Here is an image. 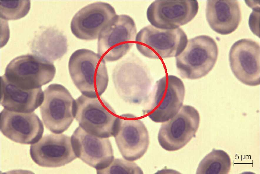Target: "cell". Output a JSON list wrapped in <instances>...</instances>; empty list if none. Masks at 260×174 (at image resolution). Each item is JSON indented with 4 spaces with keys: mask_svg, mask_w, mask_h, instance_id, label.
<instances>
[{
    "mask_svg": "<svg viewBox=\"0 0 260 174\" xmlns=\"http://www.w3.org/2000/svg\"><path fill=\"white\" fill-rule=\"evenodd\" d=\"M105 61L98 53L87 49H79L72 54L68 63L69 74L82 94L95 98L105 92L109 82Z\"/></svg>",
    "mask_w": 260,
    "mask_h": 174,
    "instance_id": "1",
    "label": "cell"
},
{
    "mask_svg": "<svg viewBox=\"0 0 260 174\" xmlns=\"http://www.w3.org/2000/svg\"><path fill=\"white\" fill-rule=\"evenodd\" d=\"M112 77L116 91L124 101L137 105L147 103L151 91L152 78L139 58L131 56L123 60L114 67Z\"/></svg>",
    "mask_w": 260,
    "mask_h": 174,
    "instance_id": "2",
    "label": "cell"
},
{
    "mask_svg": "<svg viewBox=\"0 0 260 174\" xmlns=\"http://www.w3.org/2000/svg\"><path fill=\"white\" fill-rule=\"evenodd\" d=\"M218 55L217 45L211 37L203 35L189 39L184 50L176 57L179 74L183 78H201L213 69Z\"/></svg>",
    "mask_w": 260,
    "mask_h": 174,
    "instance_id": "3",
    "label": "cell"
},
{
    "mask_svg": "<svg viewBox=\"0 0 260 174\" xmlns=\"http://www.w3.org/2000/svg\"><path fill=\"white\" fill-rule=\"evenodd\" d=\"M185 93L184 86L180 79L174 75L164 76L156 82L143 113L154 122L166 121L183 106Z\"/></svg>",
    "mask_w": 260,
    "mask_h": 174,
    "instance_id": "4",
    "label": "cell"
},
{
    "mask_svg": "<svg viewBox=\"0 0 260 174\" xmlns=\"http://www.w3.org/2000/svg\"><path fill=\"white\" fill-rule=\"evenodd\" d=\"M188 41L186 35L181 28L164 29L151 25L137 33L135 43L144 56L160 59L176 57L184 49Z\"/></svg>",
    "mask_w": 260,
    "mask_h": 174,
    "instance_id": "5",
    "label": "cell"
},
{
    "mask_svg": "<svg viewBox=\"0 0 260 174\" xmlns=\"http://www.w3.org/2000/svg\"><path fill=\"white\" fill-rule=\"evenodd\" d=\"M119 115L100 97L93 98L82 94L75 99V118L79 126L98 136H114Z\"/></svg>",
    "mask_w": 260,
    "mask_h": 174,
    "instance_id": "6",
    "label": "cell"
},
{
    "mask_svg": "<svg viewBox=\"0 0 260 174\" xmlns=\"http://www.w3.org/2000/svg\"><path fill=\"white\" fill-rule=\"evenodd\" d=\"M137 29L133 19L117 15L103 28L98 37V53L105 61H117L126 55L135 43Z\"/></svg>",
    "mask_w": 260,
    "mask_h": 174,
    "instance_id": "7",
    "label": "cell"
},
{
    "mask_svg": "<svg viewBox=\"0 0 260 174\" xmlns=\"http://www.w3.org/2000/svg\"><path fill=\"white\" fill-rule=\"evenodd\" d=\"M56 72L53 62L29 54L12 60L6 67L4 75L11 83L28 89L41 87L51 81Z\"/></svg>",
    "mask_w": 260,
    "mask_h": 174,
    "instance_id": "8",
    "label": "cell"
},
{
    "mask_svg": "<svg viewBox=\"0 0 260 174\" xmlns=\"http://www.w3.org/2000/svg\"><path fill=\"white\" fill-rule=\"evenodd\" d=\"M44 100L40 109L46 128L54 134L67 130L75 118V100L62 85L53 84L44 91Z\"/></svg>",
    "mask_w": 260,
    "mask_h": 174,
    "instance_id": "9",
    "label": "cell"
},
{
    "mask_svg": "<svg viewBox=\"0 0 260 174\" xmlns=\"http://www.w3.org/2000/svg\"><path fill=\"white\" fill-rule=\"evenodd\" d=\"M200 121L199 113L195 108L182 106L175 115L161 124L158 136L160 145L169 151L182 148L195 136Z\"/></svg>",
    "mask_w": 260,
    "mask_h": 174,
    "instance_id": "10",
    "label": "cell"
},
{
    "mask_svg": "<svg viewBox=\"0 0 260 174\" xmlns=\"http://www.w3.org/2000/svg\"><path fill=\"white\" fill-rule=\"evenodd\" d=\"M123 158L134 161L141 158L149 147L148 131L143 122L134 115L119 116L113 136Z\"/></svg>",
    "mask_w": 260,
    "mask_h": 174,
    "instance_id": "11",
    "label": "cell"
},
{
    "mask_svg": "<svg viewBox=\"0 0 260 174\" xmlns=\"http://www.w3.org/2000/svg\"><path fill=\"white\" fill-rule=\"evenodd\" d=\"M198 9L196 0H156L148 7L146 16L151 25L156 28L174 29L191 21Z\"/></svg>",
    "mask_w": 260,
    "mask_h": 174,
    "instance_id": "12",
    "label": "cell"
},
{
    "mask_svg": "<svg viewBox=\"0 0 260 174\" xmlns=\"http://www.w3.org/2000/svg\"><path fill=\"white\" fill-rule=\"evenodd\" d=\"M29 152L35 163L46 167L63 166L77 158L71 137L61 134L44 136L37 142L31 145Z\"/></svg>",
    "mask_w": 260,
    "mask_h": 174,
    "instance_id": "13",
    "label": "cell"
},
{
    "mask_svg": "<svg viewBox=\"0 0 260 174\" xmlns=\"http://www.w3.org/2000/svg\"><path fill=\"white\" fill-rule=\"evenodd\" d=\"M232 72L244 84L251 86L260 84V45L252 40L244 38L235 42L229 52Z\"/></svg>",
    "mask_w": 260,
    "mask_h": 174,
    "instance_id": "14",
    "label": "cell"
},
{
    "mask_svg": "<svg viewBox=\"0 0 260 174\" xmlns=\"http://www.w3.org/2000/svg\"><path fill=\"white\" fill-rule=\"evenodd\" d=\"M71 138L77 157L96 170L106 167L114 158L109 138L92 134L79 126Z\"/></svg>",
    "mask_w": 260,
    "mask_h": 174,
    "instance_id": "15",
    "label": "cell"
},
{
    "mask_svg": "<svg viewBox=\"0 0 260 174\" xmlns=\"http://www.w3.org/2000/svg\"><path fill=\"white\" fill-rule=\"evenodd\" d=\"M114 8L110 4L99 1L89 4L79 10L71 23L73 34L85 40H95L102 30L116 15Z\"/></svg>",
    "mask_w": 260,
    "mask_h": 174,
    "instance_id": "16",
    "label": "cell"
},
{
    "mask_svg": "<svg viewBox=\"0 0 260 174\" xmlns=\"http://www.w3.org/2000/svg\"><path fill=\"white\" fill-rule=\"evenodd\" d=\"M1 133L11 140L22 144H33L42 137L43 124L34 112L24 113L4 109L0 114Z\"/></svg>",
    "mask_w": 260,
    "mask_h": 174,
    "instance_id": "17",
    "label": "cell"
},
{
    "mask_svg": "<svg viewBox=\"0 0 260 174\" xmlns=\"http://www.w3.org/2000/svg\"><path fill=\"white\" fill-rule=\"evenodd\" d=\"M44 97L41 87L23 89L10 82L4 75L1 77V104L4 109L16 112H32L41 105Z\"/></svg>",
    "mask_w": 260,
    "mask_h": 174,
    "instance_id": "18",
    "label": "cell"
},
{
    "mask_svg": "<svg viewBox=\"0 0 260 174\" xmlns=\"http://www.w3.org/2000/svg\"><path fill=\"white\" fill-rule=\"evenodd\" d=\"M206 20L216 33L227 35L234 31L241 20L239 4L235 0H208L206 9Z\"/></svg>",
    "mask_w": 260,
    "mask_h": 174,
    "instance_id": "19",
    "label": "cell"
},
{
    "mask_svg": "<svg viewBox=\"0 0 260 174\" xmlns=\"http://www.w3.org/2000/svg\"><path fill=\"white\" fill-rule=\"evenodd\" d=\"M67 39L60 32L49 28L37 35L31 44L32 52L53 62L62 57L67 50Z\"/></svg>",
    "mask_w": 260,
    "mask_h": 174,
    "instance_id": "20",
    "label": "cell"
},
{
    "mask_svg": "<svg viewBox=\"0 0 260 174\" xmlns=\"http://www.w3.org/2000/svg\"><path fill=\"white\" fill-rule=\"evenodd\" d=\"M231 165L230 158L226 152L213 149L201 161L196 174H228Z\"/></svg>",
    "mask_w": 260,
    "mask_h": 174,
    "instance_id": "21",
    "label": "cell"
},
{
    "mask_svg": "<svg viewBox=\"0 0 260 174\" xmlns=\"http://www.w3.org/2000/svg\"><path fill=\"white\" fill-rule=\"evenodd\" d=\"M30 6L29 0H1V17L6 20L20 18L27 14Z\"/></svg>",
    "mask_w": 260,
    "mask_h": 174,
    "instance_id": "22",
    "label": "cell"
},
{
    "mask_svg": "<svg viewBox=\"0 0 260 174\" xmlns=\"http://www.w3.org/2000/svg\"><path fill=\"white\" fill-rule=\"evenodd\" d=\"M96 172L98 174L143 173L141 169L134 161L124 158H114L108 166L96 170Z\"/></svg>",
    "mask_w": 260,
    "mask_h": 174,
    "instance_id": "23",
    "label": "cell"
}]
</instances>
